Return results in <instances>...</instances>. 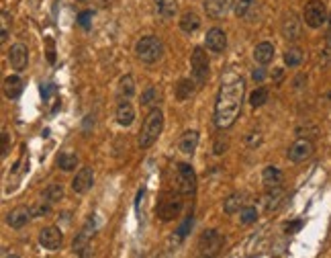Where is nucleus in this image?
Instances as JSON below:
<instances>
[{
  "label": "nucleus",
  "mask_w": 331,
  "mask_h": 258,
  "mask_svg": "<svg viewBox=\"0 0 331 258\" xmlns=\"http://www.w3.org/2000/svg\"><path fill=\"white\" fill-rule=\"evenodd\" d=\"M244 94H246L244 78H233L231 82L221 84L217 102H215V125L219 129H229L235 123V119L241 111Z\"/></svg>",
  "instance_id": "1"
},
{
  "label": "nucleus",
  "mask_w": 331,
  "mask_h": 258,
  "mask_svg": "<svg viewBox=\"0 0 331 258\" xmlns=\"http://www.w3.org/2000/svg\"><path fill=\"white\" fill-rule=\"evenodd\" d=\"M162 129H164V113L158 109V106H153V109L147 113L141 129H139V138H137L139 148L141 150L151 148L158 142V138L162 136Z\"/></svg>",
  "instance_id": "2"
},
{
  "label": "nucleus",
  "mask_w": 331,
  "mask_h": 258,
  "mask_svg": "<svg viewBox=\"0 0 331 258\" xmlns=\"http://www.w3.org/2000/svg\"><path fill=\"white\" fill-rule=\"evenodd\" d=\"M135 58L143 64H156L164 58V43L156 35H145L135 43Z\"/></svg>",
  "instance_id": "3"
},
{
  "label": "nucleus",
  "mask_w": 331,
  "mask_h": 258,
  "mask_svg": "<svg viewBox=\"0 0 331 258\" xmlns=\"http://www.w3.org/2000/svg\"><path fill=\"white\" fill-rule=\"evenodd\" d=\"M190 74H192V80L196 82V86L201 88L205 86V82L209 80V70H211V62H209V56L203 48H194L192 50V56H190Z\"/></svg>",
  "instance_id": "4"
},
{
  "label": "nucleus",
  "mask_w": 331,
  "mask_h": 258,
  "mask_svg": "<svg viewBox=\"0 0 331 258\" xmlns=\"http://www.w3.org/2000/svg\"><path fill=\"white\" fill-rule=\"evenodd\" d=\"M182 211V199L178 192H164L156 205V215L162 222H172Z\"/></svg>",
  "instance_id": "5"
},
{
  "label": "nucleus",
  "mask_w": 331,
  "mask_h": 258,
  "mask_svg": "<svg viewBox=\"0 0 331 258\" xmlns=\"http://www.w3.org/2000/svg\"><path fill=\"white\" fill-rule=\"evenodd\" d=\"M303 20H305L307 27L321 29L327 23V6H325L323 0H309V2L305 4Z\"/></svg>",
  "instance_id": "6"
},
{
  "label": "nucleus",
  "mask_w": 331,
  "mask_h": 258,
  "mask_svg": "<svg viewBox=\"0 0 331 258\" xmlns=\"http://www.w3.org/2000/svg\"><path fill=\"white\" fill-rule=\"evenodd\" d=\"M176 188L180 195H192L196 190V172L190 164H176Z\"/></svg>",
  "instance_id": "7"
},
{
  "label": "nucleus",
  "mask_w": 331,
  "mask_h": 258,
  "mask_svg": "<svg viewBox=\"0 0 331 258\" xmlns=\"http://www.w3.org/2000/svg\"><path fill=\"white\" fill-rule=\"evenodd\" d=\"M225 246V236L217 230H207L198 238V250L203 256H217Z\"/></svg>",
  "instance_id": "8"
},
{
  "label": "nucleus",
  "mask_w": 331,
  "mask_h": 258,
  "mask_svg": "<svg viewBox=\"0 0 331 258\" xmlns=\"http://www.w3.org/2000/svg\"><path fill=\"white\" fill-rule=\"evenodd\" d=\"M315 152V144L311 140H307V138H299L291 148H289V152H286V158H289L291 162L295 164H301L305 160H309L313 156Z\"/></svg>",
  "instance_id": "9"
},
{
  "label": "nucleus",
  "mask_w": 331,
  "mask_h": 258,
  "mask_svg": "<svg viewBox=\"0 0 331 258\" xmlns=\"http://www.w3.org/2000/svg\"><path fill=\"white\" fill-rule=\"evenodd\" d=\"M61 242H63V234H61V230L55 228V226L43 228V230L39 232V244L45 248V250L55 252V250H59Z\"/></svg>",
  "instance_id": "10"
},
{
  "label": "nucleus",
  "mask_w": 331,
  "mask_h": 258,
  "mask_svg": "<svg viewBox=\"0 0 331 258\" xmlns=\"http://www.w3.org/2000/svg\"><path fill=\"white\" fill-rule=\"evenodd\" d=\"M33 218H35V213H33L31 207L18 205V207H14V209L6 215V224H8L10 228H14V230H20V228H25Z\"/></svg>",
  "instance_id": "11"
},
{
  "label": "nucleus",
  "mask_w": 331,
  "mask_h": 258,
  "mask_svg": "<svg viewBox=\"0 0 331 258\" xmlns=\"http://www.w3.org/2000/svg\"><path fill=\"white\" fill-rule=\"evenodd\" d=\"M94 184V172L90 166H84L76 172V176L72 178V190L78 192V195H84V192L90 190V186Z\"/></svg>",
  "instance_id": "12"
},
{
  "label": "nucleus",
  "mask_w": 331,
  "mask_h": 258,
  "mask_svg": "<svg viewBox=\"0 0 331 258\" xmlns=\"http://www.w3.org/2000/svg\"><path fill=\"white\" fill-rule=\"evenodd\" d=\"M94 230H96V222H94V215H90V220L86 222V226L82 228V232L78 234V238L74 240V252L78 254H86L88 250V242L94 236Z\"/></svg>",
  "instance_id": "13"
},
{
  "label": "nucleus",
  "mask_w": 331,
  "mask_h": 258,
  "mask_svg": "<svg viewBox=\"0 0 331 258\" xmlns=\"http://www.w3.org/2000/svg\"><path fill=\"white\" fill-rule=\"evenodd\" d=\"M8 62L16 72H23L27 68V62H29L27 46H23V43H14V46L10 48V52H8Z\"/></svg>",
  "instance_id": "14"
},
{
  "label": "nucleus",
  "mask_w": 331,
  "mask_h": 258,
  "mask_svg": "<svg viewBox=\"0 0 331 258\" xmlns=\"http://www.w3.org/2000/svg\"><path fill=\"white\" fill-rule=\"evenodd\" d=\"M282 37L286 41H297L301 37V18L295 14V12H289L284 14V20H282Z\"/></svg>",
  "instance_id": "15"
},
{
  "label": "nucleus",
  "mask_w": 331,
  "mask_h": 258,
  "mask_svg": "<svg viewBox=\"0 0 331 258\" xmlns=\"http://www.w3.org/2000/svg\"><path fill=\"white\" fill-rule=\"evenodd\" d=\"M205 43H207V50L213 52V54H221L225 48H227V35L223 29H219V27H213L207 37H205Z\"/></svg>",
  "instance_id": "16"
},
{
  "label": "nucleus",
  "mask_w": 331,
  "mask_h": 258,
  "mask_svg": "<svg viewBox=\"0 0 331 258\" xmlns=\"http://www.w3.org/2000/svg\"><path fill=\"white\" fill-rule=\"evenodd\" d=\"M23 88H25V82L18 74H10L4 78L2 82V90H4V96L10 98V100H16L20 94H23Z\"/></svg>",
  "instance_id": "17"
},
{
  "label": "nucleus",
  "mask_w": 331,
  "mask_h": 258,
  "mask_svg": "<svg viewBox=\"0 0 331 258\" xmlns=\"http://www.w3.org/2000/svg\"><path fill=\"white\" fill-rule=\"evenodd\" d=\"M135 121V106L131 104V98H119L117 104V123L123 127H129Z\"/></svg>",
  "instance_id": "18"
},
{
  "label": "nucleus",
  "mask_w": 331,
  "mask_h": 258,
  "mask_svg": "<svg viewBox=\"0 0 331 258\" xmlns=\"http://www.w3.org/2000/svg\"><path fill=\"white\" fill-rule=\"evenodd\" d=\"M198 140H201V136H198V132H194V129H190V132H184L178 140V150H180V154L184 156H192L194 154V150L198 146Z\"/></svg>",
  "instance_id": "19"
},
{
  "label": "nucleus",
  "mask_w": 331,
  "mask_h": 258,
  "mask_svg": "<svg viewBox=\"0 0 331 258\" xmlns=\"http://www.w3.org/2000/svg\"><path fill=\"white\" fill-rule=\"evenodd\" d=\"M254 60L260 64V66H268V64L274 60V46L268 41H262L254 48Z\"/></svg>",
  "instance_id": "20"
},
{
  "label": "nucleus",
  "mask_w": 331,
  "mask_h": 258,
  "mask_svg": "<svg viewBox=\"0 0 331 258\" xmlns=\"http://www.w3.org/2000/svg\"><path fill=\"white\" fill-rule=\"evenodd\" d=\"M282 180H284V174L282 170L276 168V166H266L262 170V182L266 188H274V186H282Z\"/></svg>",
  "instance_id": "21"
},
{
  "label": "nucleus",
  "mask_w": 331,
  "mask_h": 258,
  "mask_svg": "<svg viewBox=\"0 0 331 258\" xmlns=\"http://www.w3.org/2000/svg\"><path fill=\"white\" fill-rule=\"evenodd\" d=\"M178 25H180V29H182L186 35H192V33H196L198 29H201L203 20H201V16H198L194 10H188V12H184V14L180 16Z\"/></svg>",
  "instance_id": "22"
},
{
  "label": "nucleus",
  "mask_w": 331,
  "mask_h": 258,
  "mask_svg": "<svg viewBox=\"0 0 331 258\" xmlns=\"http://www.w3.org/2000/svg\"><path fill=\"white\" fill-rule=\"evenodd\" d=\"M153 8H156V14L164 20L174 18V14L178 12V2L176 0H153Z\"/></svg>",
  "instance_id": "23"
},
{
  "label": "nucleus",
  "mask_w": 331,
  "mask_h": 258,
  "mask_svg": "<svg viewBox=\"0 0 331 258\" xmlns=\"http://www.w3.org/2000/svg\"><path fill=\"white\" fill-rule=\"evenodd\" d=\"M229 2L227 0H205V12L211 18H221L227 14Z\"/></svg>",
  "instance_id": "24"
},
{
  "label": "nucleus",
  "mask_w": 331,
  "mask_h": 258,
  "mask_svg": "<svg viewBox=\"0 0 331 258\" xmlns=\"http://www.w3.org/2000/svg\"><path fill=\"white\" fill-rule=\"evenodd\" d=\"M282 199H284V190H282V186L268 188V195H266V199H264V207H266V213L276 211V209L280 207Z\"/></svg>",
  "instance_id": "25"
},
{
  "label": "nucleus",
  "mask_w": 331,
  "mask_h": 258,
  "mask_svg": "<svg viewBox=\"0 0 331 258\" xmlns=\"http://www.w3.org/2000/svg\"><path fill=\"white\" fill-rule=\"evenodd\" d=\"M135 94V80L131 74L123 76L119 80V86H117V98H133Z\"/></svg>",
  "instance_id": "26"
},
{
  "label": "nucleus",
  "mask_w": 331,
  "mask_h": 258,
  "mask_svg": "<svg viewBox=\"0 0 331 258\" xmlns=\"http://www.w3.org/2000/svg\"><path fill=\"white\" fill-rule=\"evenodd\" d=\"M244 199H246L244 192H233V195H229V197L223 201V211H225L227 215L239 213L241 207H244Z\"/></svg>",
  "instance_id": "27"
},
{
  "label": "nucleus",
  "mask_w": 331,
  "mask_h": 258,
  "mask_svg": "<svg viewBox=\"0 0 331 258\" xmlns=\"http://www.w3.org/2000/svg\"><path fill=\"white\" fill-rule=\"evenodd\" d=\"M194 88H198L194 80H190V78H182V80L178 82V86H176V98L182 100V102L188 100V98L194 94Z\"/></svg>",
  "instance_id": "28"
},
{
  "label": "nucleus",
  "mask_w": 331,
  "mask_h": 258,
  "mask_svg": "<svg viewBox=\"0 0 331 258\" xmlns=\"http://www.w3.org/2000/svg\"><path fill=\"white\" fill-rule=\"evenodd\" d=\"M78 164H80V158H78V154H74V152H61V154L57 156V166H59L63 172L76 170Z\"/></svg>",
  "instance_id": "29"
},
{
  "label": "nucleus",
  "mask_w": 331,
  "mask_h": 258,
  "mask_svg": "<svg viewBox=\"0 0 331 258\" xmlns=\"http://www.w3.org/2000/svg\"><path fill=\"white\" fill-rule=\"evenodd\" d=\"M162 100V92L158 90V86H147L141 94V104L143 106H156Z\"/></svg>",
  "instance_id": "30"
},
{
  "label": "nucleus",
  "mask_w": 331,
  "mask_h": 258,
  "mask_svg": "<svg viewBox=\"0 0 331 258\" xmlns=\"http://www.w3.org/2000/svg\"><path fill=\"white\" fill-rule=\"evenodd\" d=\"M303 50L301 48H289L284 52V64L289 68H297V66H301L303 64Z\"/></svg>",
  "instance_id": "31"
},
{
  "label": "nucleus",
  "mask_w": 331,
  "mask_h": 258,
  "mask_svg": "<svg viewBox=\"0 0 331 258\" xmlns=\"http://www.w3.org/2000/svg\"><path fill=\"white\" fill-rule=\"evenodd\" d=\"M63 197V186L61 184H49L45 190H43V201H45L47 205H53V203H57L59 199Z\"/></svg>",
  "instance_id": "32"
},
{
  "label": "nucleus",
  "mask_w": 331,
  "mask_h": 258,
  "mask_svg": "<svg viewBox=\"0 0 331 258\" xmlns=\"http://www.w3.org/2000/svg\"><path fill=\"white\" fill-rule=\"evenodd\" d=\"M256 0H231V10L235 12V16H248Z\"/></svg>",
  "instance_id": "33"
},
{
  "label": "nucleus",
  "mask_w": 331,
  "mask_h": 258,
  "mask_svg": "<svg viewBox=\"0 0 331 258\" xmlns=\"http://www.w3.org/2000/svg\"><path fill=\"white\" fill-rule=\"evenodd\" d=\"M266 102H268V88H264V86H260V88H256L250 94V104L254 106V109H258V106L266 104Z\"/></svg>",
  "instance_id": "34"
},
{
  "label": "nucleus",
  "mask_w": 331,
  "mask_h": 258,
  "mask_svg": "<svg viewBox=\"0 0 331 258\" xmlns=\"http://www.w3.org/2000/svg\"><path fill=\"white\" fill-rule=\"evenodd\" d=\"M256 220H258V209L256 207H241V211H239V222L244 224V226H250V224H256Z\"/></svg>",
  "instance_id": "35"
},
{
  "label": "nucleus",
  "mask_w": 331,
  "mask_h": 258,
  "mask_svg": "<svg viewBox=\"0 0 331 258\" xmlns=\"http://www.w3.org/2000/svg\"><path fill=\"white\" fill-rule=\"evenodd\" d=\"M90 23H92V10H84L78 14V25L82 29H90Z\"/></svg>",
  "instance_id": "36"
},
{
  "label": "nucleus",
  "mask_w": 331,
  "mask_h": 258,
  "mask_svg": "<svg viewBox=\"0 0 331 258\" xmlns=\"http://www.w3.org/2000/svg\"><path fill=\"white\" fill-rule=\"evenodd\" d=\"M227 146H229V142H227V138H223V136H219L217 138V142H215V148H213V152L217 154V156H221L227 150Z\"/></svg>",
  "instance_id": "37"
},
{
  "label": "nucleus",
  "mask_w": 331,
  "mask_h": 258,
  "mask_svg": "<svg viewBox=\"0 0 331 258\" xmlns=\"http://www.w3.org/2000/svg\"><path fill=\"white\" fill-rule=\"evenodd\" d=\"M192 228V215H188V218L184 220V224L178 228V232H176V234H178V238L182 240V238H186V232Z\"/></svg>",
  "instance_id": "38"
},
{
  "label": "nucleus",
  "mask_w": 331,
  "mask_h": 258,
  "mask_svg": "<svg viewBox=\"0 0 331 258\" xmlns=\"http://www.w3.org/2000/svg\"><path fill=\"white\" fill-rule=\"evenodd\" d=\"M53 92H55V86H53V84H45V86H41V96H43V100H47Z\"/></svg>",
  "instance_id": "39"
},
{
  "label": "nucleus",
  "mask_w": 331,
  "mask_h": 258,
  "mask_svg": "<svg viewBox=\"0 0 331 258\" xmlns=\"http://www.w3.org/2000/svg\"><path fill=\"white\" fill-rule=\"evenodd\" d=\"M301 228H303V222L299 220V222H295V224H286V226H284V232H286V234H295V232H299Z\"/></svg>",
  "instance_id": "40"
},
{
  "label": "nucleus",
  "mask_w": 331,
  "mask_h": 258,
  "mask_svg": "<svg viewBox=\"0 0 331 258\" xmlns=\"http://www.w3.org/2000/svg\"><path fill=\"white\" fill-rule=\"evenodd\" d=\"M262 144V136L260 134H250L248 136V146L250 148H256V146H260Z\"/></svg>",
  "instance_id": "41"
},
{
  "label": "nucleus",
  "mask_w": 331,
  "mask_h": 258,
  "mask_svg": "<svg viewBox=\"0 0 331 258\" xmlns=\"http://www.w3.org/2000/svg\"><path fill=\"white\" fill-rule=\"evenodd\" d=\"M252 78H254V80H258V82H262L264 78H266V70H264V68L254 70V72H252Z\"/></svg>",
  "instance_id": "42"
},
{
  "label": "nucleus",
  "mask_w": 331,
  "mask_h": 258,
  "mask_svg": "<svg viewBox=\"0 0 331 258\" xmlns=\"http://www.w3.org/2000/svg\"><path fill=\"white\" fill-rule=\"evenodd\" d=\"M6 150H8V134H2V156H6Z\"/></svg>",
  "instance_id": "43"
},
{
  "label": "nucleus",
  "mask_w": 331,
  "mask_h": 258,
  "mask_svg": "<svg viewBox=\"0 0 331 258\" xmlns=\"http://www.w3.org/2000/svg\"><path fill=\"white\" fill-rule=\"evenodd\" d=\"M80 2H86V0H80Z\"/></svg>",
  "instance_id": "44"
}]
</instances>
